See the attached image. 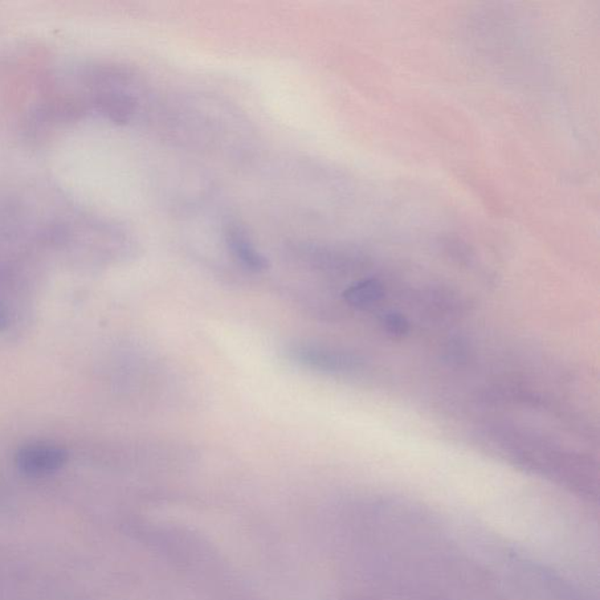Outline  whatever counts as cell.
<instances>
[{
    "label": "cell",
    "mask_w": 600,
    "mask_h": 600,
    "mask_svg": "<svg viewBox=\"0 0 600 600\" xmlns=\"http://www.w3.org/2000/svg\"><path fill=\"white\" fill-rule=\"evenodd\" d=\"M287 355L295 364L324 374L353 373L362 366V361L357 355L333 347L309 344V342H296L290 345Z\"/></svg>",
    "instance_id": "6da1fadb"
},
{
    "label": "cell",
    "mask_w": 600,
    "mask_h": 600,
    "mask_svg": "<svg viewBox=\"0 0 600 600\" xmlns=\"http://www.w3.org/2000/svg\"><path fill=\"white\" fill-rule=\"evenodd\" d=\"M28 283L17 265H0V333L17 329L28 314Z\"/></svg>",
    "instance_id": "7a4b0ae2"
},
{
    "label": "cell",
    "mask_w": 600,
    "mask_h": 600,
    "mask_svg": "<svg viewBox=\"0 0 600 600\" xmlns=\"http://www.w3.org/2000/svg\"><path fill=\"white\" fill-rule=\"evenodd\" d=\"M66 449L52 442H31L18 449L15 465L20 473L31 477H43L59 472L66 464Z\"/></svg>",
    "instance_id": "3957f363"
},
{
    "label": "cell",
    "mask_w": 600,
    "mask_h": 600,
    "mask_svg": "<svg viewBox=\"0 0 600 600\" xmlns=\"http://www.w3.org/2000/svg\"><path fill=\"white\" fill-rule=\"evenodd\" d=\"M224 239L229 251L235 257L237 262L251 272H262L268 269V260L257 250L251 242L246 229L239 223L228 222L224 227Z\"/></svg>",
    "instance_id": "277c9868"
},
{
    "label": "cell",
    "mask_w": 600,
    "mask_h": 600,
    "mask_svg": "<svg viewBox=\"0 0 600 600\" xmlns=\"http://www.w3.org/2000/svg\"><path fill=\"white\" fill-rule=\"evenodd\" d=\"M386 291L378 280H364L357 281L346 289L344 298L346 303L358 310H369L381 303Z\"/></svg>",
    "instance_id": "5b68a950"
},
{
    "label": "cell",
    "mask_w": 600,
    "mask_h": 600,
    "mask_svg": "<svg viewBox=\"0 0 600 600\" xmlns=\"http://www.w3.org/2000/svg\"><path fill=\"white\" fill-rule=\"evenodd\" d=\"M381 325L387 334L395 338L405 337L411 330L410 320L399 312L383 314Z\"/></svg>",
    "instance_id": "8992f818"
}]
</instances>
